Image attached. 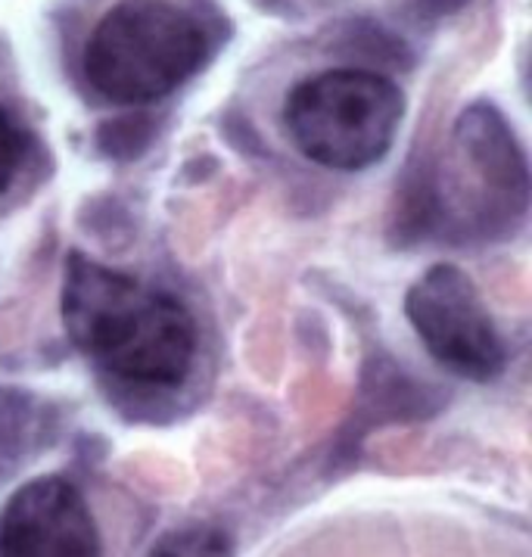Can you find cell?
I'll use <instances>...</instances> for the list:
<instances>
[{
	"instance_id": "6",
	"label": "cell",
	"mask_w": 532,
	"mask_h": 557,
	"mask_svg": "<svg viewBox=\"0 0 532 557\" xmlns=\"http://www.w3.org/2000/svg\"><path fill=\"white\" fill-rule=\"evenodd\" d=\"M455 150L470 178L486 187L502 215L527 209L530 165L510 132L508 119L492 103H470L455 122Z\"/></svg>"
},
{
	"instance_id": "2",
	"label": "cell",
	"mask_w": 532,
	"mask_h": 557,
	"mask_svg": "<svg viewBox=\"0 0 532 557\" xmlns=\"http://www.w3.org/2000/svg\"><path fill=\"white\" fill-rule=\"evenodd\" d=\"M206 32L172 0H119L90 32L85 75L119 107L175 94L206 60Z\"/></svg>"
},
{
	"instance_id": "5",
	"label": "cell",
	"mask_w": 532,
	"mask_h": 557,
	"mask_svg": "<svg viewBox=\"0 0 532 557\" xmlns=\"http://www.w3.org/2000/svg\"><path fill=\"white\" fill-rule=\"evenodd\" d=\"M100 545L88 502L66 476L28 480L0 513L3 557H94Z\"/></svg>"
},
{
	"instance_id": "3",
	"label": "cell",
	"mask_w": 532,
	"mask_h": 557,
	"mask_svg": "<svg viewBox=\"0 0 532 557\" xmlns=\"http://www.w3.org/2000/svg\"><path fill=\"white\" fill-rule=\"evenodd\" d=\"M405 94L368 69H327L287 94L284 128L296 150L321 169L364 172L393 150Z\"/></svg>"
},
{
	"instance_id": "8",
	"label": "cell",
	"mask_w": 532,
	"mask_h": 557,
	"mask_svg": "<svg viewBox=\"0 0 532 557\" xmlns=\"http://www.w3.org/2000/svg\"><path fill=\"white\" fill-rule=\"evenodd\" d=\"M25 150H28V140H25V132L20 128V122L0 107V197L7 194L10 181L20 172Z\"/></svg>"
},
{
	"instance_id": "7",
	"label": "cell",
	"mask_w": 532,
	"mask_h": 557,
	"mask_svg": "<svg viewBox=\"0 0 532 557\" xmlns=\"http://www.w3.org/2000/svg\"><path fill=\"white\" fill-rule=\"evenodd\" d=\"M156 557H219L231 555V539L215 527H184L162 535L153 545Z\"/></svg>"
},
{
	"instance_id": "4",
	"label": "cell",
	"mask_w": 532,
	"mask_h": 557,
	"mask_svg": "<svg viewBox=\"0 0 532 557\" xmlns=\"http://www.w3.org/2000/svg\"><path fill=\"white\" fill-rule=\"evenodd\" d=\"M405 318L426 352L458 377L495 380L508 364V346L473 277L458 265H433L405 293Z\"/></svg>"
},
{
	"instance_id": "1",
	"label": "cell",
	"mask_w": 532,
	"mask_h": 557,
	"mask_svg": "<svg viewBox=\"0 0 532 557\" xmlns=\"http://www.w3.org/2000/svg\"><path fill=\"white\" fill-rule=\"evenodd\" d=\"M60 314L72 346L100 371L140 389H175L197 358V321L165 290L69 252Z\"/></svg>"
}]
</instances>
